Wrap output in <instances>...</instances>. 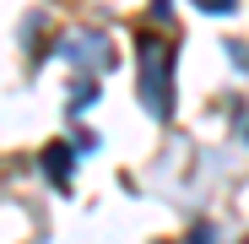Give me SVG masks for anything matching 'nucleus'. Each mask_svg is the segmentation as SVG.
Segmentation results:
<instances>
[{"instance_id":"nucleus-3","label":"nucleus","mask_w":249,"mask_h":244,"mask_svg":"<svg viewBox=\"0 0 249 244\" xmlns=\"http://www.w3.org/2000/svg\"><path fill=\"white\" fill-rule=\"evenodd\" d=\"M195 6H206V11H233V0H195Z\"/></svg>"},{"instance_id":"nucleus-1","label":"nucleus","mask_w":249,"mask_h":244,"mask_svg":"<svg viewBox=\"0 0 249 244\" xmlns=\"http://www.w3.org/2000/svg\"><path fill=\"white\" fill-rule=\"evenodd\" d=\"M141 98L152 114H168V93H162V65H168V49L157 44V38H141Z\"/></svg>"},{"instance_id":"nucleus-2","label":"nucleus","mask_w":249,"mask_h":244,"mask_svg":"<svg viewBox=\"0 0 249 244\" xmlns=\"http://www.w3.org/2000/svg\"><path fill=\"white\" fill-rule=\"evenodd\" d=\"M44 169H49L54 185H65V174H71V147H65V141H54V147L44 152Z\"/></svg>"}]
</instances>
